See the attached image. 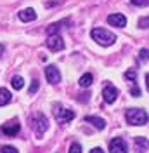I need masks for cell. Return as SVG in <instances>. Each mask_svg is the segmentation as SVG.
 <instances>
[{"label": "cell", "instance_id": "cell-1", "mask_svg": "<svg viewBox=\"0 0 149 153\" xmlns=\"http://www.w3.org/2000/svg\"><path fill=\"white\" fill-rule=\"evenodd\" d=\"M125 120H127V124L128 125H144L148 124L149 120V115L144 111V110H140V108H130V110H127V113H125Z\"/></svg>", "mask_w": 149, "mask_h": 153}, {"label": "cell", "instance_id": "cell-2", "mask_svg": "<svg viewBox=\"0 0 149 153\" xmlns=\"http://www.w3.org/2000/svg\"><path fill=\"white\" fill-rule=\"evenodd\" d=\"M90 35H92V40H95L103 47H109V45H113L116 42L114 33H111V31H108V30H104V28H94Z\"/></svg>", "mask_w": 149, "mask_h": 153}, {"label": "cell", "instance_id": "cell-3", "mask_svg": "<svg viewBox=\"0 0 149 153\" xmlns=\"http://www.w3.org/2000/svg\"><path fill=\"white\" fill-rule=\"evenodd\" d=\"M31 129H33V132L37 137H42L44 134L47 132V129H49V120H47V117L44 113H35L31 117Z\"/></svg>", "mask_w": 149, "mask_h": 153}, {"label": "cell", "instance_id": "cell-4", "mask_svg": "<svg viewBox=\"0 0 149 153\" xmlns=\"http://www.w3.org/2000/svg\"><path fill=\"white\" fill-rule=\"evenodd\" d=\"M54 117L59 124H66V122H71L74 118V111L73 110H68V108H59V106H54Z\"/></svg>", "mask_w": 149, "mask_h": 153}, {"label": "cell", "instance_id": "cell-5", "mask_svg": "<svg viewBox=\"0 0 149 153\" xmlns=\"http://www.w3.org/2000/svg\"><path fill=\"white\" fill-rule=\"evenodd\" d=\"M47 47L50 49V51H61V49H64V42H63V38L59 33H52V35H49L47 38Z\"/></svg>", "mask_w": 149, "mask_h": 153}, {"label": "cell", "instance_id": "cell-6", "mask_svg": "<svg viewBox=\"0 0 149 153\" xmlns=\"http://www.w3.org/2000/svg\"><path fill=\"white\" fill-rule=\"evenodd\" d=\"M116 97H118V89L116 87H113L111 84H106L103 89V99L108 103V105H111L116 101Z\"/></svg>", "mask_w": 149, "mask_h": 153}, {"label": "cell", "instance_id": "cell-7", "mask_svg": "<svg viewBox=\"0 0 149 153\" xmlns=\"http://www.w3.org/2000/svg\"><path fill=\"white\" fill-rule=\"evenodd\" d=\"M45 76H47V82H50V84H59L61 82V73H59V70H57L54 65H49L45 68Z\"/></svg>", "mask_w": 149, "mask_h": 153}, {"label": "cell", "instance_id": "cell-8", "mask_svg": "<svg viewBox=\"0 0 149 153\" xmlns=\"http://www.w3.org/2000/svg\"><path fill=\"white\" fill-rule=\"evenodd\" d=\"M2 132L5 134V136H16V134H19V131H21V124L19 122H16V120H12V122H9V124H4L2 125V129H0Z\"/></svg>", "mask_w": 149, "mask_h": 153}, {"label": "cell", "instance_id": "cell-9", "mask_svg": "<svg viewBox=\"0 0 149 153\" xmlns=\"http://www.w3.org/2000/svg\"><path fill=\"white\" fill-rule=\"evenodd\" d=\"M109 152L111 153H127V143L121 139V137H114L111 143H109Z\"/></svg>", "mask_w": 149, "mask_h": 153}, {"label": "cell", "instance_id": "cell-10", "mask_svg": "<svg viewBox=\"0 0 149 153\" xmlns=\"http://www.w3.org/2000/svg\"><path fill=\"white\" fill-rule=\"evenodd\" d=\"M108 23L111 25V26H116V28H123L125 25H127V18L120 14V12H116V14H109L108 16Z\"/></svg>", "mask_w": 149, "mask_h": 153}, {"label": "cell", "instance_id": "cell-11", "mask_svg": "<svg viewBox=\"0 0 149 153\" xmlns=\"http://www.w3.org/2000/svg\"><path fill=\"white\" fill-rule=\"evenodd\" d=\"M19 19H21L23 23L33 21V19H37V12H35V9H31V7L23 9V10H19Z\"/></svg>", "mask_w": 149, "mask_h": 153}, {"label": "cell", "instance_id": "cell-12", "mask_svg": "<svg viewBox=\"0 0 149 153\" xmlns=\"http://www.w3.org/2000/svg\"><path fill=\"white\" fill-rule=\"evenodd\" d=\"M85 122L87 124H92L95 129H104L106 127L104 118H99V117H85Z\"/></svg>", "mask_w": 149, "mask_h": 153}, {"label": "cell", "instance_id": "cell-13", "mask_svg": "<svg viewBox=\"0 0 149 153\" xmlns=\"http://www.w3.org/2000/svg\"><path fill=\"white\" fill-rule=\"evenodd\" d=\"M134 141H135V150H137V152H146L149 148V141L146 137H142V136H137Z\"/></svg>", "mask_w": 149, "mask_h": 153}, {"label": "cell", "instance_id": "cell-14", "mask_svg": "<svg viewBox=\"0 0 149 153\" xmlns=\"http://www.w3.org/2000/svg\"><path fill=\"white\" fill-rule=\"evenodd\" d=\"M69 23V19H63V21H57V23H54V25H50L49 28H47V35H52V33H57L59 30L63 28L64 25H68Z\"/></svg>", "mask_w": 149, "mask_h": 153}, {"label": "cell", "instance_id": "cell-15", "mask_svg": "<svg viewBox=\"0 0 149 153\" xmlns=\"http://www.w3.org/2000/svg\"><path fill=\"white\" fill-rule=\"evenodd\" d=\"M10 99H12L10 92L5 87H2V89H0V106H5L7 103H10Z\"/></svg>", "mask_w": 149, "mask_h": 153}, {"label": "cell", "instance_id": "cell-16", "mask_svg": "<svg viewBox=\"0 0 149 153\" xmlns=\"http://www.w3.org/2000/svg\"><path fill=\"white\" fill-rule=\"evenodd\" d=\"M92 82H94V76L92 73H85V75H82V78L78 80V84H80V87H90L92 85Z\"/></svg>", "mask_w": 149, "mask_h": 153}, {"label": "cell", "instance_id": "cell-17", "mask_svg": "<svg viewBox=\"0 0 149 153\" xmlns=\"http://www.w3.org/2000/svg\"><path fill=\"white\" fill-rule=\"evenodd\" d=\"M10 85L14 87L16 91H21V89L24 87V80H23V76H14L12 82H10Z\"/></svg>", "mask_w": 149, "mask_h": 153}, {"label": "cell", "instance_id": "cell-18", "mask_svg": "<svg viewBox=\"0 0 149 153\" xmlns=\"http://www.w3.org/2000/svg\"><path fill=\"white\" fill-rule=\"evenodd\" d=\"M125 78L130 80L132 84H137V82H135V78H137V71H135V70H127V71H125Z\"/></svg>", "mask_w": 149, "mask_h": 153}, {"label": "cell", "instance_id": "cell-19", "mask_svg": "<svg viewBox=\"0 0 149 153\" xmlns=\"http://www.w3.org/2000/svg\"><path fill=\"white\" fill-rule=\"evenodd\" d=\"M134 5H137V7H146L149 5V0H130Z\"/></svg>", "mask_w": 149, "mask_h": 153}, {"label": "cell", "instance_id": "cell-20", "mask_svg": "<svg viewBox=\"0 0 149 153\" xmlns=\"http://www.w3.org/2000/svg\"><path fill=\"white\" fill-rule=\"evenodd\" d=\"M139 57L142 59V61H148L149 59V51L148 49H140L139 51Z\"/></svg>", "mask_w": 149, "mask_h": 153}, {"label": "cell", "instance_id": "cell-21", "mask_svg": "<svg viewBox=\"0 0 149 153\" xmlns=\"http://www.w3.org/2000/svg\"><path fill=\"white\" fill-rule=\"evenodd\" d=\"M69 153H82V146L78 143H73L69 146Z\"/></svg>", "mask_w": 149, "mask_h": 153}, {"label": "cell", "instance_id": "cell-22", "mask_svg": "<svg viewBox=\"0 0 149 153\" xmlns=\"http://www.w3.org/2000/svg\"><path fill=\"white\" fill-rule=\"evenodd\" d=\"M38 87H40L38 80H33V82H31V85H30V94H35V92L38 91Z\"/></svg>", "mask_w": 149, "mask_h": 153}, {"label": "cell", "instance_id": "cell-23", "mask_svg": "<svg viewBox=\"0 0 149 153\" xmlns=\"http://www.w3.org/2000/svg\"><path fill=\"white\" fill-rule=\"evenodd\" d=\"M139 26H140V28H149V18H148V16L139 19Z\"/></svg>", "mask_w": 149, "mask_h": 153}, {"label": "cell", "instance_id": "cell-24", "mask_svg": "<svg viewBox=\"0 0 149 153\" xmlns=\"http://www.w3.org/2000/svg\"><path fill=\"white\" fill-rule=\"evenodd\" d=\"M2 153H19L14 146H4L2 148Z\"/></svg>", "mask_w": 149, "mask_h": 153}, {"label": "cell", "instance_id": "cell-25", "mask_svg": "<svg viewBox=\"0 0 149 153\" xmlns=\"http://www.w3.org/2000/svg\"><path fill=\"white\" fill-rule=\"evenodd\" d=\"M76 99H78V101H82V103H85V101L89 99V94H80L78 97H76Z\"/></svg>", "mask_w": 149, "mask_h": 153}, {"label": "cell", "instance_id": "cell-26", "mask_svg": "<svg viewBox=\"0 0 149 153\" xmlns=\"http://www.w3.org/2000/svg\"><path fill=\"white\" fill-rule=\"evenodd\" d=\"M90 153H104V152H103V150H101V148H94V150H92V152H90Z\"/></svg>", "mask_w": 149, "mask_h": 153}, {"label": "cell", "instance_id": "cell-27", "mask_svg": "<svg viewBox=\"0 0 149 153\" xmlns=\"http://www.w3.org/2000/svg\"><path fill=\"white\" fill-rule=\"evenodd\" d=\"M57 2H49V4H45V7H52V5H56Z\"/></svg>", "mask_w": 149, "mask_h": 153}, {"label": "cell", "instance_id": "cell-28", "mask_svg": "<svg viewBox=\"0 0 149 153\" xmlns=\"http://www.w3.org/2000/svg\"><path fill=\"white\" fill-rule=\"evenodd\" d=\"M4 51H5V47H4V45L0 44V57H2V54H4Z\"/></svg>", "mask_w": 149, "mask_h": 153}, {"label": "cell", "instance_id": "cell-29", "mask_svg": "<svg viewBox=\"0 0 149 153\" xmlns=\"http://www.w3.org/2000/svg\"><path fill=\"white\" fill-rule=\"evenodd\" d=\"M146 85H148V91H149V73L146 75Z\"/></svg>", "mask_w": 149, "mask_h": 153}]
</instances>
